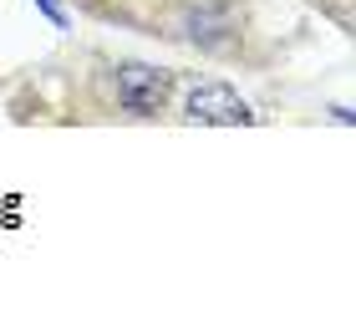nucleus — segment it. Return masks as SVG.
I'll return each instance as SVG.
<instances>
[{
	"label": "nucleus",
	"instance_id": "nucleus-1",
	"mask_svg": "<svg viewBox=\"0 0 356 331\" xmlns=\"http://www.w3.org/2000/svg\"><path fill=\"white\" fill-rule=\"evenodd\" d=\"M56 72V66H51ZM173 72L143 56H118L102 46H82L56 72V123H163Z\"/></svg>",
	"mask_w": 356,
	"mask_h": 331
},
{
	"label": "nucleus",
	"instance_id": "nucleus-2",
	"mask_svg": "<svg viewBox=\"0 0 356 331\" xmlns=\"http://www.w3.org/2000/svg\"><path fill=\"white\" fill-rule=\"evenodd\" d=\"M178 128H250L260 123L245 97H239L234 82H224L214 72H173V97H168V118Z\"/></svg>",
	"mask_w": 356,
	"mask_h": 331
},
{
	"label": "nucleus",
	"instance_id": "nucleus-3",
	"mask_svg": "<svg viewBox=\"0 0 356 331\" xmlns=\"http://www.w3.org/2000/svg\"><path fill=\"white\" fill-rule=\"evenodd\" d=\"M36 6H41L46 15H51V21H56V26H67V15H61V6H56V0H36Z\"/></svg>",
	"mask_w": 356,
	"mask_h": 331
}]
</instances>
